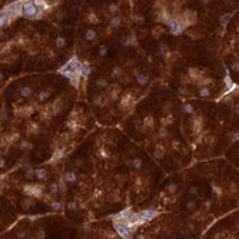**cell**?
<instances>
[{
	"label": "cell",
	"instance_id": "cell-27",
	"mask_svg": "<svg viewBox=\"0 0 239 239\" xmlns=\"http://www.w3.org/2000/svg\"><path fill=\"white\" fill-rule=\"evenodd\" d=\"M120 26V17L119 16H112V19H110V27H113V29H116V27H119Z\"/></svg>",
	"mask_w": 239,
	"mask_h": 239
},
{
	"label": "cell",
	"instance_id": "cell-42",
	"mask_svg": "<svg viewBox=\"0 0 239 239\" xmlns=\"http://www.w3.org/2000/svg\"><path fill=\"white\" fill-rule=\"evenodd\" d=\"M99 156L100 157H107L109 156V152H107L105 148H100L99 149Z\"/></svg>",
	"mask_w": 239,
	"mask_h": 239
},
{
	"label": "cell",
	"instance_id": "cell-28",
	"mask_svg": "<svg viewBox=\"0 0 239 239\" xmlns=\"http://www.w3.org/2000/svg\"><path fill=\"white\" fill-rule=\"evenodd\" d=\"M86 22H87V23H90V25H95V23H98V22H99V19L96 17L95 13H89V15L86 16Z\"/></svg>",
	"mask_w": 239,
	"mask_h": 239
},
{
	"label": "cell",
	"instance_id": "cell-5",
	"mask_svg": "<svg viewBox=\"0 0 239 239\" xmlns=\"http://www.w3.org/2000/svg\"><path fill=\"white\" fill-rule=\"evenodd\" d=\"M63 74L66 79H69V82L73 85V87H76V89H79V86H80V82H82L83 76L82 73H79V72H63Z\"/></svg>",
	"mask_w": 239,
	"mask_h": 239
},
{
	"label": "cell",
	"instance_id": "cell-11",
	"mask_svg": "<svg viewBox=\"0 0 239 239\" xmlns=\"http://www.w3.org/2000/svg\"><path fill=\"white\" fill-rule=\"evenodd\" d=\"M15 139H19V135H6V136H3V139H1V146H7L9 143H12Z\"/></svg>",
	"mask_w": 239,
	"mask_h": 239
},
{
	"label": "cell",
	"instance_id": "cell-35",
	"mask_svg": "<svg viewBox=\"0 0 239 239\" xmlns=\"http://www.w3.org/2000/svg\"><path fill=\"white\" fill-rule=\"evenodd\" d=\"M209 95H211V92H209L208 87H200V90H199V96L200 98H208Z\"/></svg>",
	"mask_w": 239,
	"mask_h": 239
},
{
	"label": "cell",
	"instance_id": "cell-51",
	"mask_svg": "<svg viewBox=\"0 0 239 239\" xmlns=\"http://www.w3.org/2000/svg\"><path fill=\"white\" fill-rule=\"evenodd\" d=\"M232 70H236V72H238L239 70V62H236V63L232 65Z\"/></svg>",
	"mask_w": 239,
	"mask_h": 239
},
{
	"label": "cell",
	"instance_id": "cell-6",
	"mask_svg": "<svg viewBox=\"0 0 239 239\" xmlns=\"http://www.w3.org/2000/svg\"><path fill=\"white\" fill-rule=\"evenodd\" d=\"M139 215H140V218H142V221H143V222H148V221H150V219L156 218L157 215H159V211L155 209V208H149V209H143V211H140Z\"/></svg>",
	"mask_w": 239,
	"mask_h": 239
},
{
	"label": "cell",
	"instance_id": "cell-17",
	"mask_svg": "<svg viewBox=\"0 0 239 239\" xmlns=\"http://www.w3.org/2000/svg\"><path fill=\"white\" fill-rule=\"evenodd\" d=\"M92 72V67L89 63H83V66H82V76H83V79H87L89 77V74H90Z\"/></svg>",
	"mask_w": 239,
	"mask_h": 239
},
{
	"label": "cell",
	"instance_id": "cell-1",
	"mask_svg": "<svg viewBox=\"0 0 239 239\" xmlns=\"http://www.w3.org/2000/svg\"><path fill=\"white\" fill-rule=\"evenodd\" d=\"M42 15L36 1H23V16L27 19H37Z\"/></svg>",
	"mask_w": 239,
	"mask_h": 239
},
{
	"label": "cell",
	"instance_id": "cell-21",
	"mask_svg": "<svg viewBox=\"0 0 239 239\" xmlns=\"http://www.w3.org/2000/svg\"><path fill=\"white\" fill-rule=\"evenodd\" d=\"M19 93H20L23 98H29V96H32V87H29V86H23V87H20Z\"/></svg>",
	"mask_w": 239,
	"mask_h": 239
},
{
	"label": "cell",
	"instance_id": "cell-14",
	"mask_svg": "<svg viewBox=\"0 0 239 239\" xmlns=\"http://www.w3.org/2000/svg\"><path fill=\"white\" fill-rule=\"evenodd\" d=\"M126 46H138V37L135 36V33H132L130 36H128V39L125 40Z\"/></svg>",
	"mask_w": 239,
	"mask_h": 239
},
{
	"label": "cell",
	"instance_id": "cell-2",
	"mask_svg": "<svg viewBox=\"0 0 239 239\" xmlns=\"http://www.w3.org/2000/svg\"><path fill=\"white\" fill-rule=\"evenodd\" d=\"M82 66L83 63L79 60V58L77 56H72L67 60L66 65H63L59 69V73H63V72H79V73H82Z\"/></svg>",
	"mask_w": 239,
	"mask_h": 239
},
{
	"label": "cell",
	"instance_id": "cell-9",
	"mask_svg": "<svg viewBox=\"0 0 239 239\" xmlns=\"http://www.w3.org/2000/svg\"><path fill=\"white\" fill-rule=\"evenodd\" d=\"M165 153H166L165 146H162V145H159V143H157L156 146H155V150H153V153H152V155H153L155 159H163Z\"/></svg>",
	"mask_w": 239,
	"mask_h": 239
},
{
	"label": "cell",
	"instance_id": "cell-45",
	"mask_svg": "<svg viewBox=\"0 0 239 239\" xmlns=\"http://www.w3.org/2000/svg\"><path fill=\"white\" fill-rule=\"evenodd\" d=\"M67 209H69V211H76V209H77V203H76V202H69V203H67Z\"/></svg>",
	"mask_w": 239,
	"mask_h": 239
},
{
	"label": "cell",
	"instance_id": "cell-8",
	"mask_svg": "<svg viewBox=\"0 0 239 239\" xmlns=\"http://www.w3.org/2000/svg\"><path fill=\"white\" fill-rule=\"evenodd\" d=\"M133 103H135V98H133L132 93H125L123 96H122V99H120V106L122 107H128V106H132Z\"/></svg>",
	"mask_w": 239,
	"mask_h": 239
},
{
	"label": "cell",
	"instance_id": "cell-39",
	"mask_svg": "<svg viewBox=\"0 0 239 239\" xmlns=\"http://www.w3.org/2000/svg\"><path fill=\"white\" fill-rule=\"evenodd\" d=\"M107 55V47L106 46H100L99 47V56L100 58H105Z\"/></svg>",
	"mask_w": 239,
	"mask_h": 239
},
{
	"label": "cell",
	"instance_id": "cell-15",
	"mask_svg": "<svg viewBox=\"0 0 239 239\" xmlns=\"http://www.w3.org/2000/svg\"><path fill=\"white\" fill-rule=\"evenodd\" d=\"M163 32H165V30H163L162 26H155V27L152 29V36H153L155 39H159V37L163 34Z\"/></svg>",
	"mask_w": 239,
	"mask_h": 239
},
{
	"label": "cell",
	"instance_id": "cell-7",
	"mask_svg": "<svg viewBox=\"0 0 239 239\" xmlns=\"http://www.w3.org/2000/svg\"><path fill=\"white\" fill-rule=\"evenodd\" d=\"M168 26H169V30H171V33L172 34H181L182 32H183V29H185V27L182 26V23L179 22V19H176V17H175V19L172 17L171 22L168 23Z\"/></svg>",
	"mask_w": 239,
	"mask_h": 239
},
{
	"label": "cell",
	"instance_id": "cell-55",
	"mask_svg": "<svg viewBox=\"0 0 239 239\" xmlns=\"http://www.w3.org/2000/svg\"><path fill=\"white\" fill-rule=\"evenodd\" d=\"M3 239H4V238H3Z\"/></svg>",
	"mask_w": 239,
	"mask_h": 239
},
{
	"label": "cell",
	"instance_id": "cell-50",
	"mask_svg": "<svg viewBox=\"0 0 239 239\" xmlns=\"http://www.w3.org/2000/svg\"><path fill=\"white\" fill-rule=\"evenodd\" d=\"M44 236H46V235H44V231H42V229L39 231V233L36 235V238L37 239H44Z\"/></svg>",
	"mask_w": 239,
	"mask_h": 239
},
{
	"label": "cell",
	"instance_id": "cell-38",
	"mask_svg": "<svg viewBox=\"0 0 239 239\" xmlns=\"http://www.w3.org/2000/svg\"><path fill=\"white\" fill-rule=\"evenodd\" d=\"M186 209H188V211H195V209H196V203H195V200H189V202H186Z\"/></svg>",
	"mask_w": 239,
	"mask_h": 239
},
{
	"label": "cell",
	"instance_id": "cell-24",
	"mask_svg": "<svg viewBox=\"0 0 239 239\" xmlns=\"http://www.w3.org/2000/svg\"><path fill=\"white\" fill-rule=\"evenodd\" d=\"M63 179H65L66 182H69V183H72V182H76V173H74V172H67V173H65Z\"/></svg>",
	"mask_w": 239,
	"mask_h": 239
},
{
	"label": "cell",
	"instance_id": "cell-54",
	"mask_svg": "<svg viewBox=\"0 0 239 239\" xmlns=\"http://www.w3.org/2000/svg\"><path fill=\"white\" fill-rule=\"evenodd\" d=\"M233 109H235V113H238V115H239V103H238V105H235V107H233Z\"/></svg>",
	"mask_w": 239,
	"mask_h": 239
},
{
	"label": "cell",
	"instance_id": "cell-47",
	"mask_svg": "<svg viewBox=\"0 0 239 239\" xmlns=\"http://www.w3.org/2000/svg\"><path fill=\"white\" fill-rule=\"evenodd\" d=\"M117 96H119V90H117V89H113L112 93H110V98H112L113 100H116L117 99Z\"/></svg>",
	"mask_w": 239,
	"mask_h": 239
},
{
	"label": "cell",
	"instance_id": "cell-25",
	"mask_svg": "<svg viewBox=\"0 0 239 239\" xmlns=\"http://www.w3.org/2000/svg\"><path fill=\"white\" fill-rule=\"evenodd\" d=\"M65 46H66V39H65L63 36L56 37V47H58V49H63Z\"/></svg>",
	"mask_w": 239,
	"mask_h": 239
},
{
	"label": "cell",
	"instance_id": "cell-48",
	"mask_svg": "<svg viewBox=\"0 0 239 239\" xmlns=\"http://www.w3.org/2000/svg\"><path fill=\"white\" fill-rule=\"evenodd\" d=\"M189 193H190V195H198V188L190 186V188H189Z\"/></svg>",
	"mask_w": 239,
	"mask_h": 239
},
{
	"label": "cell",
	"instance_id": "cell-53",
	"mask_svg": "<svg viewBox=\"0 0 239 239\" xmlns=\"http://www.w3.org/2000/svg\"><path fill=\"white\" fill-rule=\"evenodd\" d=\"M136 239H148V238H146V235L140 233V235H138V236H136Z\"/></svg>",
	"mask_w": 239,
	"mask_h": 239
},
{
	"label": "cell",
	"instance_id": "cell-22",
	"mask_svg": "<svg viewBox=\"0 0 239 239\" xmlns=\"http://www.w3.org/2000/svg\"><path fill=\"white\" fill-rule=\"evenodd\" d=\"M129 165H132L135 169H140L142 165H143V162H142V159H140V157H135V159H132V160H129Z\"/></svg>",
	"mask_w": 239,
	"mask_h": 239
},
{
	"label": "cell",
	"instance_id": "cell-32",
	"mask_svg": "<svg viewBox=\"0 0 239 239\" xmlns=\"http://www.w3.org/2000/svg\"><path fill=\"white\" fill-rule=\"evenodd\" d=\"M182 109H183V112H185L186 115H192V113L195 112V109H193V106H192V105H189V103H186V105H183V107H182Z\"/></svg>",
	"mask_w": 239,
	"mask_h": 239
},
{
	"label": "cell",
	"instance_id": "cell-18",
	"mask_svg": "<svg viewBox=\"0 0 239 239\" xmlns=\"http://www.w3.org/2000/svg\"><path fill=\"white\" fill-rule=\"evenodd\" d=\"M46 176H47V171H46L44 168H37V169H36V178H37V179L43 181V179H46Z\"/></svg>",
	"mask_w": 239,
	"mask_h": 239
},
{
	"label": "cell",
	"instance_id": "cell-19",
	"mask_svg": "<svg viewBox=\"0 0 239 239\" xmlns=\"http://www.w3.org/2000/svg\"><path fill=\"white\" fill-rule=\"evenodd\" d=\"M50 98V92L49 90H42L37 93V100L39 102H46Z\"/></svg>",
	"mask_w": 239,
	"mask_h": 239
},
{
	"label": "cell",
	"instance_id": "cell-33",
	"mask_svg": "<svg viewBox=\"0 0 239 239\" xmlns=\"http://www.w3.org/2000/svg\"><path fill=\"white\" fill-rule=\"evenodd\" d=\"M19 148L22 149V150H26V149L32 148V145L29 143V140H20V142H19Z\"/></svg>",
	"mask_w": 239,
	"mask_h": 239
},
{
	"label": "cell",
	"instance_id": "cell-46",
	"mask_svg": "<svg viewBox=\"0 0 239 239\" xmlns=\"http://www.w3.org/2000/svg\"><path fill=\"white\" fill-rule=\"evenodd\" d=\"M107 12H109V13H116V12H117V4H110V6L107 7Z\"/></svg>",
	"mask_w": 239,
	"mask_h": 239
},
{
	"label": "cell",
	"instance_id": "cell-31",
	"mask_svg": "<svg viewBox=\"0 0 239 239\" xmlns=\"http://www.w3.org/2000/svg\"><path fill=\"white\" fill-rule=\"evenodd\" d=\"M122 74H123V69L122 67H117V66L113 67V70H112V76L113 77H120Z\"/></svg>",
	"mask_w": 239,
	"mask_h": 239
},
{
	"label": "cell",
	"instance_id": "cell-26",
	"mask_svg": "<svg viewBox=\"0 0 239 239\" xmlns=\"http://www.w3.org/2000/svg\"><path fill=\"white\" fill-rule=\"evenodd\" d=\"M166 192H168L169 195H175V193L178 192V185H176V183H169V185L166 186Z\"/></svg>",
	"mask_w": 239,
	"mask_h": 239
},
{
	"label": "cell",
	"instance_id": "cell-23",
	"mask_svg": "<svg viewBox=\"0 0 239 239\" xmlns=\"http://www.w3.org/2000/svg\"><path fill=\"white\" fill-rule=\"evenodd\" d=\"M59 190H60V186H59L56 182H53V183H50L49 185V193L50 195H56V193H59Z\"/></svg>",
	"mask_w": 239,
	"mask_h": 239
},
{
	"label": "cell",
	"instance_id": "cell-34",
	"mask_svg": "<svg viewBox=\"0 0 239 239\" xmlns=\"http://www.w3.org/2000/svg\"><path fill=\"white\" fill-rule=\"evenodd\" d=\"M25 176L27 178V179H32L33 176H36V169H32V168H27V171H26Z\"/></svg>",
	"mask_w": 239,
	"mask_h": 239
},
{
	"label": "cell",
	"instance_id": "cell-12",
	"mask_svg": "<svg viewBox=\"0 0 239 239\" xmlns=\"http://www.w3.org/2000/svg\"><path fill=\"white\" fill-rule=\"evenodd\" d=\"M63 156H65V149H56V150L53 152V156L50 159V162H56L59 159H62Z\"/></svg>",
	"mask_w": 239,
	"mask_h": 239
},
{
	"label": "cell",
	"instance_id": "cell-52",
	"mask_svg": "<svg viewBox=\"0 0 239 239\" xmlns=\"http://www.w3.org/2000/svg\"><path fill=\"white\" fill-rule=\"evenodd\" d=\"M4 165H6V162H4V157L1 156V157H0V168H3Z\"/></svg>",
	"mask_w": 239,
	"mask_h": 239
},
{
	"label": "cell",
	"instance_id": "cell-36",
	"mask_svg": "<svg viewBox=\"0 0 239 239\" xmlns=\"http://www.w3.org/2000/svg\"><path fill=\"white\" fill-rule=\"evenodd\" d=\"M29 128H30V129H27V132L29 133H37L39 132V126H37V123H30L29 125Z\"/></svg>",
	"mask_w": 239,
	"mask_h": 239
},
{
	"label": "cell",
	"instance_id": "cell-30",
	"mask_svg": "<svg viewBox=\"0 0 239 239\" xmlns=\"http://www.w3.org/2000/svg\"><path fill=\"white\" fill-rule=\"evenodd\" d=\"M107 85H109V83H107V80L105 79V77H100V79H98V80H96V86H98V87L105 89V87H107Z\"/></svg>",
	"mask_w": 239,
	"mask_h": 239
},
{
	"label": "cell",
	"instance_id": "cell-16",
	"mask_svg": "<svg viewBox=\"0 0 239 239\" xmlns=\"http://www.w3.org/2000/svg\"><path fill=\"white\" fill-rule=\"evenodd\" d=\"M143 125H145L146 128H153V125H155V119H153V116L152 115L145 116V117H143Z\"/></svg>",
	"mask_w": 239,
	"mask_h": 239
},
{
	"label": "cell",
	"instance_id": "cell-29",
	"mask_svg": "<svg viewBox=\"0 0 239 239\" xmlns=\"http://www.w3.org/2000/svg\"><path fill=\"white\" fill-rule=\"evenodd\" d=\"M47 205H49V208L50 209H53V211H59V209H62V203H60V202H56V200H50Z\"/></svg>",
	"mask_w": 239,
	"mask_h": 239
},
{
	"label": "cell",
	"instance_id": "cell-37",
	"mask_svg": "<svg viewBox=\"0 0 239 239\" xmlns=\"http://www.w3.org/2000/svg\"><path fill=\"white\" fill-rule=\"evenodd\" d=\"M229 19H231V15H229V13H226V15L221 16V25L226 26V23H228V20H229Z\"/></svg>",
	"mask_w": 239,
	"mask_h": 239
},
{
	"label": "cell",
	"instance_id": "cell-4",
	"mask_svg": "<svg viewBox=\"0 0 239 239\" xmlns=\"http://www.w3.org/2000/svg\"><path fill=\"white\" fill-rule=\"evenodd\" d=\"M23 192H25L27 196H30V198H43V186L42 185H37V183L25 185Z\"/></svg>",
	"mask_w": 239,
	"mask_h": 239
},
{
	"label": "cell",
	"instance_id": "cell-13",
	"mask_svg": "<svg viewBox=\"0 0 239 239\" xmlns=\"http://www.w3.org/2000/svg\"><path fill=\"white\" fill-rule=\"evenodd\" d=\"M172 122H173V115H172V113H168L166 116H163V117L160 119V123H162V126H163V128L169 126Z\"/></svg>",
	"mask_w": 239,
	"mask_h": 239
},
{
	"label": "cell",
	"instance_id": "cell-41",
	"mask_svg": "<svg viewBox=\"0 0 239 239\" xmlns=\"http://www.w3.org/2000/svg\"><path fill=\"white\" fill-rule=\"evenodd\" d=\"M157 136H159V138H166V136H168V129H166V128H162V129H159V132H157Z\"/></svg>",
	"mask_w": 239,
	"mask_h": 239
},
{
	"label": "cell",
	"instance_id": "cell-10",
	"mask_svg": "<svg viewBox=\"0 0 239 239\" xmlns=\"http://www.w3.org/2000/svg\"><path fill=\"white\" fill-rule=\"evenodd\" d=\"M136 82L139 83L140 86H146L149 83V76L146 73H139L136 74Z\"/></svg>",
	"mask_w": 239,
	"mask_h": 239
},
{
	"label": "cell",
	"instance_id": "cell-44",
	"mask_svg": "<svg viewBox=\"0 0 239 239\" xmlns=\"http://www.w3.org/2000/svg\"><path fill=\"white\" fill-rule=\"evenodd\" d=\"M157 47H159V52H160V53L168 52V44H166V43H159V46H157Z\"/></svg>",
	"mask_w": 239,
	"mask_h": 239
},
{
	"label": "cell",
	"instance_id": "cell-49",
	"mask_svg": "<svg viewBox=\"0 0 239 239\" xmlns=\"http://www.w3.org/2000/svg\"><path fill=\"white\" fill-rule=\"evenodd\" d=\"M231 138H232V140H239V132H232Z\"/></svg>",
	"mask_w": 239,
	"mask_h": 239
},
{
	"label": "cell",
	"instance_id": "cell-40",
	"mask_svg": "<svg viewBox=\"0 0 239 239\" xmlns=\"http://www.w3.org/2000/svg\"><path fill=\"white\" fill-rule=\"evenodd\" d=\"M95 102V105H98V106H103V96L102 95H98V98L93 100Z\"/></svg>",
	"mask_w": 239,
	"mask_h": 239
},
{
	"label": "cell",
	"instance_id": "cell-43",
	"mask_svg": "<svg viewBox=\"0 0 239 239\" xmlns=\"http://www.w3.org/2000/svg\"><path fill=\"white\" fill-rule=\"evenodd\" d=\"M200 126H202V123H200V119H195V126H193V129L196 130V132H199L200 130Z\"/></svg>",
	"mask_w": 239,
	"mask_h": 239
},
{
	"label": "cell",
	"instance_id": "cell-3",
	"mask_svg": "<svg viewBox=\"0 0 239 239\" xmlns=\"http://www.w3.org/2000/svg\"><path fill=\"white\" fill-rule=\"evenodd\" d=\"M113 228L119 236H122L123 239H132V231L125 221H113Z\"/></svg>",
	"mask_w": 239,
	"mask_h": 239
},
{
	"label": "cell",
	"instance_id": "cell-20",
	"mask_svg": "<svg viewBox=\"0 0 239 239\" xmlns=\"http://www.w3.org/2000/svg\"><path fill=\"white\" fill-rule=\"evenodd\" d=\"M96 30L95 29H87L86 32H85V37H86V40H95L96 39Z\"/></svg>",
	"mask_w": 239,
	"mask_h": 239
}]
</instances>
